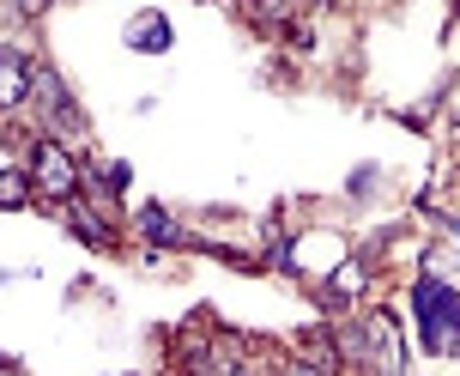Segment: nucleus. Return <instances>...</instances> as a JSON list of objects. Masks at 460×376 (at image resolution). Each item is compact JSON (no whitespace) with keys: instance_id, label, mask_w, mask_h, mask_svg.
<instances>
[{"instance_id":"9d476101","label":"nucleus","mask_w":460,"mask_h":376,"mask_svg":"<svg viewBox=\"0 0 460 376\" xmlns=\"http://www.w3.org/2000/svg\"><path fill=\"white\" fill-rule=\"evenodd\" d=\"M31 170H13L6 165V176H0V207H24V201H31Z\"/></svg>"},{"instance_id":"9b49d317","label":"nucleus","mask_w":460,"mask_h":376,"mask_svg":"<svg viewBox=\"0 0 460 376\" xmlns=\"http://www.w3.org/2000/svg\"><path fill=\"white\" fill-rule=\"evenodd\" d=\"M128 37H134V49H170V24L164 19H134Z\"/></svg>"},{"instance_id":"7ed1b4c3","label":"nucleus","mask_w":460,"mask_h":376,"mask_svg":"<svg viewBox=\"0 0 460 376\" xmlns=\"http://www.w3.org/2000/svg\"><path fill=\"white\" fill-rule=\"evenodd\" d=\"M37 103H43L49 128H67V140H73V146L85 140V116H79V103H73L67 79H55V73H37Z\"/></svg>"},{"instance_id":"20e7f679","label":"nucleus","mask_w":460,"mask_h":376,"mask_svg":"<svg viewBox=\"0 0 460 376\" xmlns=\"http://www.w3.org/2000/svg\"><path fill=\"white\" fill-rule=\"evenodd\" d=\"M364 334H369V364H376V376H406V346H400L394 316H369Z\"/></svg>"},{"instance_id":"4468645a","label":"nucleus","mask_w":460,"mask_h":376,"mask_svg":"<svg viewBox=\"0 0 460 376\" xmlns=\"http://www.w3.org/2000/svg\"><path fill=\"white\" fill-rule=\"evenodd\" d=\"M182 376H212V371H182Z\"/></svg>"},{"instance_id":"423d86ee","label":"nucleus","mask_w":460,"mask_h":376,"mask_svg":"<svg viewBox=\"0 0 460 376\" xmlns=\"http://www.w3.org/2000/svg\"><path fill=\"white\" fill-rule=\"evenodd\" d=\"M61 219H67V225H73L79 237H85L92 249H103V243H115V225L103 219V212H92L85 201H67V207H61Z\"/></svg>"},{"instance_id":"39448f33","label":"nucleus","mask_w":460,"mask_h":376,"mask_svg":"<svg viewBox=\"0 0 460 376\" xmlns=\"http://www.w3.org/2000/svg\"><path fill=\"white\" fill-rule=\"evenodd\" d=\"M297 358L309 364V371H322V376H340V334H327V328H309L297 340Z\"/></svg>"},{"instance_id":"f257e3e1","label":"nucleus","mask_w":460,"mask_h":376,"mask_svg":"<svg viewBox=\"0 0 460 376\" xmlns=\"http://www.w3.org/2000/svg\"><path fill=\"white\" fill-rule=\"evenodd\" d=\"M412 309H418V322H424V346L430 353H460V285L418 280Z\"/></svg>"},{"instance_id":"f8f14e48","label":"nucleus","mask_w":460,"mask_h":376,"mask_svg":"<svg viewBox=\"0 0 460 376\" xmlns=\"http://www.w3.org/2000/svg\"><path fill=\"white\" fill-rule=\"evenodd\" d=\"M285 43L309 55V49H315V31H309V24H285Z\"/></svg>"},{"instance_id":"1a4fd4ad","label":"nucleus","mask_w":460,"mask_h":376,"mask_svg":"<svg viewBox=\"0 0 460 376\" xmlns=\"http://www.w3.org/2000/svg\"><path fill=\"white\" fill-rule=\"evenodd\" d=\"M139 231L152 237L158 249H176V243H182V231H176V219H170L164 207H146V212H139Z\"/></svg>"},{"instance_id":"0eeeda50","label":"nucleus","mask_w":460,"mask_h":376,"mask_svg":"<svg viewBox=\"0 0 460 376\" xmlns=\"http://www.w3.org/2000/svg\"><path fill=\"white\" fill-rule=\"evenodd\" d=\"M0 97H6V110L24 103V97H37V73H31V61H19L13 49H6V61H0Z\"/></svg>"},{"instance_id":"6e6552de","label":"nucleus","mask_w":460,"mask_h":376,"mask_svg":"<svg viewBox=\"0 0 460 376\" xmlns=\"http://www.w3.org/2000/svg\"><path fill=\"white\" fill-rule=\"evenodd\" d=\"M364 280H369V261H345V267H333V280H327L322 304H351V298L364 291Z\"/></svg>"},{"instance_id":"ddd939ff","label":"nucleus","mask_w":460,"mask_h":376,"mask_svg":"<svg viewBox=\"0 0 460 376\" xmlns=\"http://www.w3.org/2000/svg\"><path fill=\"white\" fill-rule=\"evenodd\" d=\"M43 6H49V0H19V13H31V19H37Z\"/></svg>"},{"instance_id":"f03ea898","label":"nucleus","mask_w":460,"mask_h":376,"mask_svg":"<svg viewBox=\"0 0 460 376\" xmlns=\"http://www.w3.org/2000/svg\"><path fill=\"white\" fill-rule=\"evenodd\" d=\"M31 183L55 207H67V201H79V188H85V170H79V158L61 140H37L31 146Z\"/></svg>"}]
</instances>
